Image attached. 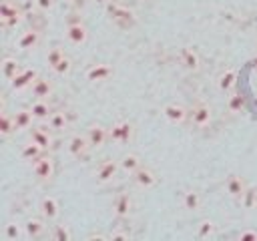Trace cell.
<instances>
[{
  "instance_id": "cell-1",
  "label": "cell",
  "mask_w": 257,
  "mask_h": 241,
  "mask_svg": "<svg viewBox=\"0 0 257 241\" xmlns=\"http://www.w3.org/2000/svg\"><path fill=\"white\" fill-rule=\"evenodd\" d=\"M133 125L128 123V120H118V123H114L112 125V129L108 131V137H110V141L112 143H116V145H128L131 143V139H133Z\"/></svg>"
},
{
  "instance_id": "cell-2",
  "label": "cell",
  "mask_w": 257,
  "mask_h": 241,
  "mask_svg": "<svg viewBox=\"0 0 257 241\" xmlns=\"http://www.w3.org/2000/svg\"><path fill=\"white\" fill-rule=\"evenodd\" d=\"M36 78H38L36 70H32V68H22V70L10 80V84H12L14 90H24V88L32 86V82H34Z\"/></svg>"
},
{
  "instance_id": "cell-3",
  "label": "cell",
  "mask_w": 257,
  "mask_h": 241,
  "mask_svg": "<svg viewBox=\"0 0 257 241\" xmlns=\"http://www.w3.org/2000/svg\"><path fill=\"white\" fill-rule=\"evenodd\" d=\"M118 169H120V163H116V161H104V163H100V167L96 169L94 177H96L98 183H108V181H112V179L116 177Z\"/></svg>"
},
{
  "instance_id": "cell-4",
  "label": "cell",
  "mask_w": 257,
  "mask_h": 241,
  "mask_svg": "<svg viewBox=\"0 0 257 241\" xmlns=\"http://www.w3.org/2000/svg\"><path fill=\"white\" fill-rule=\"evenodd\" d=\"M86 139H88L90 149H98V147H102L110 137H108V131H106L102 125H92V127L88 129V133H86Z\"/></svg>"
},
{
  "instance_id": "cell-5",
  "label": "cell",
  "mask_w": 257,
  "mask_h": 241,
  "mask_svg": "<svg viewBox=\"0 0 257 241\" xmlns=\"http://www.w3.org/2000/svg\"><path fill=\"white\" fill-rule=\"evenodd\" d=\"M34 175L40 179V181H50L52 175H54V165H52V159L50 157H40L36 159L34 163Z\"/></svg>"
},
{
  "instance_id": "cell-6",
  "label": "cell",
  "mask_w": 257,
  "mask_h": 241,
  "mask_svg": "<svg viewBox=\"0 0 257 241\" xmlns=\"http://www.w3.org/2000/svg\"><path fill=\"white\" fill-rule=\"evenodd\" d=\"M225 187H227V193H229L235 201H241L243 195H245V191H247V185H245V181H243L239 175H229Z\"/></svg>"
},
{
  "instance_id": "cell-7",
  "label": "cell",
  "mask_w": 257,
  "mask_h": 241,
  "mask_svg": "<svg viewBox=\"0 0 257 241\" xmlns=\"http://www.w3.org/2000/svg\"><path fill=\"white\" fill-rule=\"evenodd\" d=\"M0 18H2L4 26H16L20 22V12H18V8L14 4L2 2L0 4Z\"/></svg>"
},
{
  "instance_id": "cell-8",
  "label": "cell",
  "mask_w": 257,
  "mask_h": 241,
  "mask_svg": "<svg viewBox=\"0 0 257 241\" xmlns=\"http://www.w3.org/2000/svg\"><path fill=\"white\" fill-rule=\"evenodd\" d=\"M66 36L72 44H84L88 40V30L82 22H72L68 28H66Z\"/></svg>"
},
{
  "instance_id": "cell-9",
  "label": "cell",
  "mask_w": 257,
  "mask_h": 241,
  "mask_svg": "<svg viewBox=\"0 0 257 241\" xmlns=\"http://www.w3.org/2000/svg\"><path fill=\"white\" fill-rule=\"evenodd\" d=\"M189 116H191V123H193L195 127H207V125L211 123V108H209L207 104H197V106L189 112Z\"/></svg>"
},
{
  "instance_id": "cell-10",
  "label": "cell",
  "mask_w": 257,
  "mask_h": 241,
  "mask_svg": "<svg viewBox=\"0 0 257 241\" xmlns=\"http://www.w3.org/2000/svg\"><path fill=\"white\" fill-rule=\"evenodd\" d=\"M133 181L139 185V187H143V189H149V187H153L155 183H157V177H155V173L151 171V169H147V167H139L135 173H133Z\"/></svg>"
},
{
  "instance_id": "cell-11",
  "label": "cell",
  "mask_w": 257,
  "mask_h": 241,
  "mask_svg": "<svg viewBox=\"0 0 257 241\" xmlns=\"http://www.w3.org/2000/svg\"><path fill=\"white\" fill-rule=\"evenodd\" d=\"M163 114L167 116V120H171V123H183L185 118H187V108L183 106V104H177V102H169L165 108H163Z\"/></svg>"
},
{
  "instance_id": "cell-12",
  "label": "cell",
  "mask_w": 257,
  "mask_h": 241,
  "mask_svg": "<svg viewBox=\"0 0 257 241\" xmlns=\"http://www.w3.org/2000/svg\"><path fill=\"white\" fill-rule=\"evenodd\" d=\"M88 149H90V145H88V139L86 137H82V135H72L70 137V141H68V153L72 157H82Z\"/></svg>"
},
{
  "instance_id": "cell-13",
  "label": "cell",
  "mask_w": 257,
  "mask_h": 241,
  "mask_svg": "<svg viewBox=\"0 0 257 241\" xmlns=\"http://www.w3.org/2000/svg\"><path fill=\"white\" fill-rule=\"evenodd\" d=\"M58 201H56V197H44L42 201H40V213H42V217L44 219H48V221H52V219H56L58 217Z\"/></svg>"
},
{
  "instance_id": "cell-14",
  "label": "cell",
  "mask_w": 257,
  "mask_h": 241,
  "mask_svg": "<svg viewBox=\"0 0 257 241\" xmlns=\"http://www.w3.org/2000/svg\"><path fill=\"white\" fill-rule=\"evenodd\" d=\"M110 74H112V68H110L108 64H94L92 68H88L86 80H90V82H102V80H106Z\"/></svg>"
},
{
  "instance_id": "cell-15",
  "label": "cell",
  "mask_w": 257,
  "mask_h": 241,
  "mask_svg": "<svg viewBox=\"0 0 257 241\" xmlns=\"http://www.w3.org/2000/svg\"><path fill=\"white\" fill-rule=\"evenodd\" d=\"M112 209H114V213H116L118 217H126V215L133 211V199H131V195H128V193H120V195L114 199Z\"/></svg>"
},
{
  "instance_id": "cell-16",
  "label": "cell",
  "mask_w": 257,
  "mask_h": 241,
  "mask_svg": "<svg viewBox=\"0 0 257 241\" xmlns=\"http://www.w3.org/2000/svg\"><path fill=\"white\" fill-rule=\"evenodd\" d=\"M217 84H219V88L223 92H231L235 88V84H237V70L235 68H227L225 72H221Z\"/></svg>"
},
{
  "instance_id": "cell-17",
  "label": "cell",
  "mask_w": 257,
  "mask_h": 241,
  "mask_svg": "<svg viewBox=\"0 0 257 241\" xmlns=\"http://www.w3.org/2000/svg\"><path fill=\"white\" fill-rule=\"evenodd\" d=\"M38 42H40V34L36 30H26L18 38V48L20 50H32V48L38 46Z\"/></svg>"
},
{
  "instance_id": "cell-18",
  "label": "cell",
  "mask_w": 257,
  "mask_h": 241,
  "mask_svg": "<svg viewBox=\"0 0 257 241\" xmlns=\"http://www.w3.org/2000/svg\"><path fill=\"white\" fill-rule=\"evenodd\" d=\"M52 90H54V86H52V82L46 80V78H40V76H38V78L32 82V94H34L36 98H46V96L52 94Z\"/></svg>"
},
{
  "instance_id": "cell-19",
  "label": "cell",
  "mask_w": 257,
  "mask_h": 241,
  "mask_svg": "<svg viewBox=\"0 0 257 241\" xmlns=\"http://www.w3.org/2000/svg\"><path fill=\"white\" fill-rule=\"evenodd\" d=\"M227 108H229V112H233V114L243 112V110L247 108V98H245V94L233 92V94L227 98Z\"/></svg>"
},
{
  "instance_id": "cell-20",
  "label": "cell",
  "mask_w": 257,
  "mask_h": 241,
  "mask_svg": "<svg viewBox=\"0 0 257 241\" xmlns=\"http://www.w3.org/2000/svg\"><path fill=\"white\" fill-rule=\"evenodd\" d=\"M14 131H18V129H16V120H14V114L2 110V114H0V135H2L4 139H8Z\"/></svg>"
},
{
  "instance_id": "cell-21",
  "label": "cell",
  "mask_w": 257,
  "mask_h": 241,
  "mask_svg": "<svg viewBox=\"0 0 257 241\" xmlns=\"http://www.w3.org/2000/svg\"><path fill=\"white\" fill-rule=\"evenodd\" d=\"M110 14H112V18H114L120 26H133V24H135V16H133V12L126 10V8L114 6V8H110Z\"/></svg>"
},
{
  "instance_id": "cell-22",
  "label": "cell",
  "mask_w": 257,
  "mask_h": 241,
  "mask_svg": "<svg viewBox=\"0 0 257 241\" xmlns=\"http://www.w3.org/2000/svg\"><path fill=\"white\" fill-rule=\"evenodd\" d=\"M30 141H34V143L40 145L42 149H48V147L52 145V137H50V133H48L44 127H36V129H32V133H30Z\"/></svg>"
},
{
  "instance_id": "cell-23",
  "label": "cell",
  "mask_w": 257,
  "mask_h": 241,
  "mask_svg": "<svg viewBox=\"0 0 257 241\" xmlns=\"http://www.w3.org/2000/svg\"><path fill=\"white\" fill-rule=\"evenodd\" d=\"M30 110H32V114H34L36 120H46V118L50 116V106H48V102H46L44 98H36V100L32 102Z\"/></svg>"
},
{
  "instance_id": "cell-24",
  "label": "cell",
  "mask_w": 257,
  "mask_h": 241,
  "mask_svg": "<svg viewBox=\"0 0 257 241\" xmlns=\"http://www.w3.org/2000/svg\"><path fill=\"white\" fill-rule=\"evenodd\" d=\"M181 62L185 64L187 70H197L199 68V56L193 48H183L181 50Z\"/></svg>"
},
{
  "instance_id": "cell-25",
  "label": "cell",
  "mask_w": 257,
  "mask_h": 241,
  "mask_svg": "<svg viewBox=\"0 0 257 241\" xmlns=\"http://www.w3.org/2000/svg\"><path fill=\"white\" fill-rule=\"evenodd\" d=\"M14 120H16V129L22 131V129H28V127L32 125L34 114H32L30 108H28V110H26V108H20V110L14 112Z\"/></svg>"
},
{
  "instance_id": "cell-26",
  "label": "cell",
  "mask_w": 257,
  "mask_h": 241,
  "mask_svg": "<svg viewBox=\"0 0 257 241\" xmlns=\"http://www.w3.org/2000/svg\"><path fill=\"white\" fill-rule=\"evenodd\" d=\"M118 163H120V169H122L124 173H131V175L141 167V159H139V155H135V153H126Z\"/></svg>"
},
{
  "instance_id": "cell-27",
  "label": "cell",
  "mask_w": 257,
  "mask_h": 241,
  "mask_svg": "<svg viewBox=\"0 0 257 241\" xmlns=\"http://www.w3.org/2000/svg\"><path fill=\"white\" fill-rule=\"evenodd\" d=\"M20 70H22V68H20V64H18L16 58H10V56H8V58L2 60V74H4V78L12 80Z\"/></svg>"
},
{
  "instance_id": "cell-28",
  "label": "cell",
  "mask_w": 257,
  "mask_h": 241,
  "mask_svg": "<svg viewBox=\"0 0 257 241\" xmlns=\"http://www.w3.org/2000/svg\"><path fill=\"white\" fill-rule=\"evenodd\" d=\"M42 147L40 145H36L34 141H30L28 145H24V149H22V153H20V157L24 159V161H36V159H40L42 157Z\"/></svg>"
},
{
  "instance_id": "cell-29",
  "label": "cell",
  "mask_w": 257,
  "mask_h": 241,
  "mask_svg": "<svg viewBox=\"0 0 257 241\" xmlns=\"http://www.w3.org/2000/svg\"><path fill=\"white\" fill-rule=\"evenodd\" d=\"M201 203H203V199H201V195H199L197 191H187V193L183 195V207H185L187 211H197V209H201Z\"/></svg>"
},
{
  "instance_id": "cell-30",
  "label": "cell",
  "mask_w": 257,
  "mask_h": 241,
  "mask_svg": "<svg viewBox=\"0 0 257 241\" xmlns=\"http://www.w3.org/2000/svg\"><path fill=\"white\" fill-rule=\"evenodd\" d=\"M24 233H26V237L36 239V237H40L44 233V223L40 219H28L24 223Z\"/></svg>"
},
{
  "instance_id": "cell-31",
  "label": "cell",
  "mask_w": 257,
  "mask_h": 241,
  "mask_svg": "<svg viewBox=\"0 0 257 241\" xmlns=\"http://www.w3.org/2000/svg\"><path fill=\"white\" fill-rule=\"evenodd\" d=\"M26 233H24V225H18V223H6L4 227V237L8 241H18L22 239Z\"/></svg>"
},
{
  "instance_id": "cell-32",
  "label": "cell",
  "mask_w": 257,
  "mask_h": 241,
  "mask_svg": "<svg viewBox=\"0 0 257 241\" xmlns=\"http://www.w3.org/2000/svg\"><path fill=\"white\" fill-rule=\"evenodd\" d=\"M215 235V223L209 221V219H203L199 225H197V237L199 239H209Z\"/></svg>"
},
{
  "instance_id": "cell-33",
  "label": "cell",
  "mask_w": 257,
  "mask_h": 241,
  "mask_svg": "<svg viewBox=\"0 0 257 241\" xmlns=\"http://www.w3.org/2000/svg\"><path fill=\"white\" fill-rule=\"evenodd\" d=\"M48 127L54 131H62L66 127V114L64 112H50L48 116Z\"/></svg>"
},
{
  "instance_id": "cell-34",
  "label": "cell",
  "mask_w": 257,
  "mask_h": 241,
  "mask_svg": "<svg viewBox=\"0 0 257 241\" xmlns=\"http://www.w3.org/2000/svg\"><path fill=\"white\" fill-rule=\"evenodd\" d=\"M66 54H64V50L62 48H50L48 50V54H46V62H48V66L50 68H54L62 58H64Z\"/></svg>"
},
{
  "instance_id": "cell-35",
  "label": "cell",
  "mask_w": 257,
  "mask_h": 241,
  "mask_svg": "<svg viewBox=\"0 0 257 241\" xmlns=\"http://www.w3.org/2000/svg\"><path fill=\"white\" fill-rule=\"evenodd\" d=\"M52 237H54L56 241H70V239H72V233H70V229H68L66 225H56Z\"/></svg>"
},
{
  "instance_id": "cell-36",
  "label": "cell",
  "mask_w": 257,
  "mask_h": 241,
  "mask_svg": "<svg viewBox=\"0 0 257 241\" xmlns=\"http://www.w3.org/2000/svg\"><path fill=\"white\" fill-rule=\"evenodd\" d=\"M241 203H243L247 209H255V205H257V189H249V187H247V191H245Z\"/></svg>"
},
{
  "instance_id": "cell-37",
  "label": "cell",
  "mask_w": 257,
  "mask_h": 241,
  "mask_svg": "<svg viewBox=\"0 0 257 241\" xmlns=\"http://www.w3.org/2000/svg\"><path fill=\"white\" fill-rule=\"evenodd\" d=\"M70 66H72L70 58H68V56H64V58H62V60H60V62H58V64H56V66H54L52 70H54L56 74L64 76V74H68V72H70Z\"/></svg>"
},
{
  "instance_id": "cell-38",
  "label": "cell",
  "mask_w": 257,
  "mask_h": 241,
  "mask_svg": "<svg viewBox=\"0 0 257 241\" xmlns=\"http://www.w3.org/2000/svg\"><path fill=\"white\" fill-rule=\"evenodd\" d=\"M239 239H241V241H257V231H253V229H243V231L239 233Z\"/></svg>"
},
{
  "instance_id": "cell-39",
  "label": "cell",
  "mask_w": 257,
  "mask_h": 241,
  "mask_svg": "<svg viewBox=\"0 0 257 241\" xmlns=\"http://www.w3.org/2000/svg\"><path fill=\"white\" fill-rule=\"evenodd\" d=\"M36 6L40 10H52L54 8V0H36Z\"/></svg>"
},
{
  "instance_id": "cell-40",
  "label": "cell",
  "mask_w": 257,
  "mask_h": 241,
  "mask_svg": "<svg viewBox=\"0 0 257 241\" xmlns=\"http://www.w3.org/2000/svg\"><path fill=\"white\" fill-rule=\"evenodd\" d=\"M126 237H128L126 233H112L110 235V239H126Z\"/></svg>"
},
{
  "instance_id": "cell-41",
  "label": "cell",
  "mask_w": 257,
  "mask_h": 241,
  "mask_svg": "<svg viewBox=\"0 0 257 241\" xmlns=\"http://www.w3.org/2000/svg\"><path fill=\"white\" fill-rule=\"evenodd\" d=\"M88 239H90V241H92V239H100V241H102V239H106V235H90Z\"/></svg>"
},
{
  "instance_id": "cell-42",
  "label": "cell",
  "mask_w": 257,
  "mask_h": 241,
  "mask_svg": "<svg viewBox=\"0 0 257 241\" xmlns=\"http://www.w3.org/2000/svg\"><path fill=\"white\" fill-rule=\"evenodd\" d=\"M253 68H257V54H255V58H253Z\"/></svg>"
},
{
  "instance_id": "cell-43",
  "label": "cell",
  "mask_w": 257,
  "mask_h": 241,
  "mask_svg": "<svg viewBox=\"0 0 257 241\" xmlns=\"http://www.w3.org/2000/svg\"><path fill=\"white\" fill-rule=\"evenodd\" d=\"M66 2H72V0H66Z\"/></svg>"
},
{
  "instance_id": "cell-44",
  "label": "cell",
  "mask_w": 257,
  "mask_h": 241,
  "mask_svg": "<svg viewBox=\"0 0 257 241\" xmlns=\"http://www.w3.org/2000/svg\"><path fill=\"white\" fill-rule=\"evenodd\" d=\"M98 2H104V0H98Z\"/></svg>"
}]
</instances>
